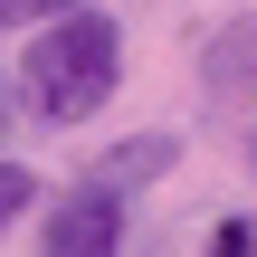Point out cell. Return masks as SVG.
Instances as JSON below:
<instances>
[{"label":"cell","instance_id":"obj_1","mask_svg":"<svg viewBox=\"0 0 257 257\" xmlns=\"http://www.w3.org/2000/svg\"><path fill=\"white\" fill-rule=\"evenodd\" d=\"M114 86H124V29H114L105 10L48 19V29L29 38V57H19V95H29V114H48V124H86Z\"/></svg>","mask_w":257,"mask_h":257},{"label":"cell","instance_id":"obj_2","mask_svg":"<svg viewBox=\"0 0 257 257\" xmlns=\"http://www.w3.org/2000/svg\"><path fill=\"white\" fill-rule=\"evenodd\" d=\"M48 257H124V191L76 181V191L48 210Z\"/></svg>","mask_w":257,"mask_h":257},{"label":"cell","instance_id":"obj_3","mask_svg":"<svg viewBox=\"0 0 257 257\" xmlns=\"http://www.w3.org/2000/svg\"><path fill=\"white\" fill-rule=\"evenodd\" d=\"M200 86H210L219 114H238L257 134V19H229V29L200 48Z\"/></svg>","mask_w":257,"mask_h":257},{"label":"cell","instance_id":"obj_4","mask_svg":"<svg viewBox=\"0 0 257 257\" xmlns=\"http://www.w3.org/2000/svg\"><path fill=\"white\" fill-rule=\"evenodd\" d=\"M172 162H181V143H172V134H134V143H114L86 181H105V191H143V181H162Z\"/></svg>","mask_w":257,"mask_h":257},{"label":"cell","instance_id":"obj_5","mask_svg":"<svg viewBox=\"0 0 257 257\" xmlns=\"http://www.w3.org/2000/svg\"><path fill=\"white\" fill-rule=\"evenodd\" d=\"M29 200H38V172H29V162H0V229L29 219Z\"/></svg>","mask_w":257,"mask_h":257},{"label":"cell","instance_id":"obj_6","mask_svg":"<svg viewBox=\"0 0 257 257\" xmlns=\"http://www.w3.org/2000/svg\"><path fill=\"white\" fill-rule=\"evenodd\" d=\"M86 0H0V29H38V19H67Z\"/></svg>","mask_w":257,"mask_h":257},{"label":"cell","instance_id":"obj_7","mask_svg":"<svg viewBox=\"0 0 257 257\" xmlns=\"http://www.w3.org/2000/svg\"><path fill=\"white\" fill-rule=\"evenodd\" d=\"M210 257H257V229L248 219H219V229H210Z\"/></svg>","mask_w":257,"mask_h":257},{"label":"cell","instance_id":"obj_8","mask_svg":"<svg viewBox=\"0 0 257 257\" xmlns=\"http://www.w3.org/2000/svg\"><path fill=\"white\" fill-rule=\"evenodd\" d=\"M0 114H10V95H0Z\"/></svg>","mask_w":257,"mask_h":257}]
</instances>
